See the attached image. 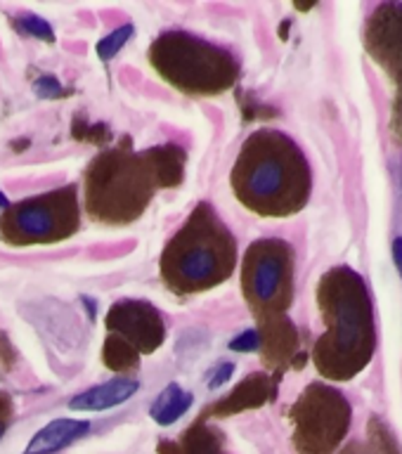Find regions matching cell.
I'll use <instances>...</instances> for the list:
<instances>
[{
    "mask_svg": "<svg viewBox=\"0 0 402 454\" xmlns=\"http://www.w3.org/2000/svg\"><path fill=\"white\" fill-rule=\"evenodd\" d=\"M318 301L327 332L315 343V364L327 379L348 381L367 367L376 348L367 284L355 270L339 265L322 277Z\"/></svg>",
    "mask_w": 402,
    "mask_h": 454,
    "instance_id": "1",
    "label": "cell"
},
{
    "mask_svg": "<svg viewBox=\"0 0 402 454\" xmlns=\"http://www.w3.org/2000/svg\"><path fill=\"white\" fill-rule=\"evenodd\" d=\"M237 197L261 215H291L311 197V166L296 142L258 130L244 142L233 173Z\"/></svg>",
    "mask_w": 402,
    "mask_h": 454,
    "instance_id": "2",
    "label": "cell"
},
{
    "mask_svg": "<svg viewBox=\"0 0 402 454\" xmlns=\"http://www.w3.org/2000/svg\"><path fill=\"white\" fill-rule=\"evenodd\" d=\"M233 268V234L209 206H199L163 254L166 282L176 289L201 291L223 282Z\"/></svg>",
    "mask_w": 402,
    "mask_h": 454,
    "instance_id": "3",
    "label": "cell"
},
{
    "mask_svg": "<svg viewBox=\"0 0 402 454\" xmlns=\"http://www.w3.org/2000/svg\"><path fill=\"white\" fill-rule=\"evenodd\" d=\"M162 170L147 166V156L106 154L92 163L88 176V208L105 223L138 218L154 192Z\"/></svg>",
    "mask_w": 402,
    "mask_h": 454,
    "instance_id": "4",
    "label": "cell"
},
{
    "mask_svg": "<svg viewBox=\"0 0 402 454\" xmlns=\"http://www.w3.org/2000/svg\"><path fill=\"white\" fill-rule=\"evenodd\" d=\"M162 76L185 92L213 95L230 88L237 64L225 50L187 34H166L149 50Z\"/></svg>",
    "mask_w": 402,
    "mask_h": 454,
    "instance_id": "5",
    "label": "cell"
},
{
    "mask_svg": "<svg viewBox=\"0 0 402 454\" xmlns=\"http://www.w3.org/2000/svg\"><path fill=\"white\" fill-rule=\"evenodd\" d=\"M0 234L10 244H50L67 239L78 227L76 190L48 192L5 208Z\"/></svg>",
    "mask_w": 402,
    "mask_h": 454,
    "instance_id": "6",
    "label": "cell"
},
{
    "mask_svg": "<svg viewBox=\"0 0 402 454\" xmlns=\"http://www.w3.org/2000/svg\"><path fill=\"white\" fill-rule=\"evenodd\" d=\"M351 404L339 390L312 383L294 404L296 442L303 454H332L346 438L351 426Z\"/></svg>",
    "mask_w": 402,
    "mask_h": 454,
    "instance_id": "7",
    "label": "cell"
},
{
    "mask_svg": "<svg viewBox=\"0 0 402 454\" xmlns=\"http://www.w3.org/2000/svg\"><path fill=\"white\" fill-rule=\"evenodd\" d=\"M244 291L256 310L280 315L294 294V251L287 241L263 239L248 248L244 261Z\"/></svg>",
    "mask_w": 402,
    "mask_h": 454,
    "instance_id": "8",
    "label": "cell"
},
{
    "mask_svg": "<svg viewBox=\"0 0 402 454\" xmlns=\"http://www.w3.org/2000/svg\"><path fill=\"white\" fill-rule=\"evenodd\" d=\"M367 52L390 78L402 83V3H383L372 12L365 31Z\"/></svg>",
    "mask_w": 402,
    "mask_h": 454,
    "instance_id": "9",
    "label": "cell"
},
{
    "mask_svg": "<svg viewBox=\"0 0 402 454\" xmlns=\"http://www.w3.org/2000/svg\"><path fill=\"white\" fill-rule=\"evenodd\" d=\"M106 325L112 332L116 329L123 336V339L116 340L130 348L135 355H138V350L149 353V350L159 348V343L163 340L162 317L145 301H121L119 305H114Z\"/></svg>",
    "mask_w": 402,
    "mask_h": 454,
    "instance_id": "10",
    "label": "cell"
},
{
    "mask_svg": "<svg viewBox=\"0 0 402 454\" xmlns=\"http://www.w3.org/2000/svg\"><path fill=\"white\" fill-rule=\"evenodd\" d=\"M138 390H140V381H138V379L121 376V379H112V381L102 383V386H95V388L85 390V393L76 395L69 403V410L74 411L109 410V407H116V404H123L126 400H130Z\"/></svg>",
    "mask_w": 402,
    "mask_h": 454,
    "instance_id": "11",
    "label": "cell"
},
{
    "mask_svg": "<svg viewBox=\"0 0 402 454\" xmlns=\"http://www.w3.org/2000/svg\"><path fill=\"white\" fill-rule=\"evenodd\" d=\"M88 431H91V424L83 419H55L35 433L24 454H55L69 447L74 440L83 438Z\"/></svg>",
    "mask_w": 402,
    "mask_h": 454,
    "instance_id": "12",
    "label": "cell"
},
{
    "mask_svg": "<svg viewBox=\"0 0 402 454\" xmlns=\"http://www.w3.org/2000/svg\"><path fill=\"white\" fill-rule=\"evenodd\" d=\"M192 403H194V395H192V393H185L177 383H170V386L163 388L162 395L156 397L149 414H152V419H154L156 424L170 426L176 424L183 414H187Z\"/></svg>",
    "mask_w": 402,
    "mask_h": 454,
    "instance_id": "13",
    "label": "cell"
},
{
    "mask_svg": "<svg viewBox=\"0 0 402 454\" xmlns=\"http://www.w3.org/2000/svg\"><path fill=\"white\" fill-rule=\"evenodd\" d=\"M133 31V24H123V27L114 28L109 35H105V38L95 45V52H98L99 59H102V62H109V59H114V57L119 55L121 48L130 41Z\"/></svg>",
    "mask_w": 402,
    "mask_h": 454,
    "instance_id": "14",
    "label": "cell"
},
{
    "mask_svg": "<svg viewBox=\"0 0 402 454\" xmlns=\"http://www.w3.org/2000/svg\"><path fill=\"white\" fill-rule=\"evenodd\" d=\"M369 440H372V450H369V454H400L398 452L396 440H393L389 428H386L379 419H372V421H369Z\"/></svg>",
    "mask_w": 402,
    "mask_h": 454,
    "instance_id": "15",
    "label": "cell"
},
{
    "mask_svg": "<svg viewBox=\"0 0 402 454\" xmlns=\"http://www.w3.org/2000/svg\"><path fill=\"white\" fill-rule=\"evenodd\" d=\"M17 27H20L24 34L34 35V38H43V41L48 43L55 41V31H52V27H50L43 17H35V14H24V17H20Z\"/></svg>",
    "mask_w": 402,
    "mask_h": 454,
    "instance_id": "16",
    "label": "cell"
},
{
    "mask_svg": "<svg viewBox=\"0 0 402 454\" xmlns=\"http://www.w3.org/2000/svg\"><path fill=\"white\" fill-rule=\"evenodd\" d=\"M261 346L263 339L256 329H247V332H241L240 336H234V339L230 340V350H234V353H254V350H258Z\"/></svg>",
    "mask_w": 402,
    "mask_h": 454,
    "instance_id": "17",
    "label": "cell"
},
{
    "mask_svg": "<svg viewBox=\"0 0 402 454\" xmlns=\"http://www.w3.org/2000/svg\"><path fill=\"white\" fill-rule=\"evenodd\" d=\"M34 92L38 95V98L52 99V98H62L64 88L59 85V81H57L55 76H41L34 83Z\"/></svg>",
    "mask_w": 402,
    "mask_h": 454,
    "instance_id": "18",
    "label": "cell"
},
{
    "mask_svg": "<svg viewBox=\"0 0 402 454\" xmlns=\"http://www.w3.org/2000/svg\"><path fill=\"white\" fill-rule=\"evenodd\" d=\"M234 374V362H220L218 367L213 369V372H209V381H206V386L211 390L220 388V386H225L230 379H233Z\"/></svg>",
    "mask_w": 402,
    "mask_h": 454,
    "instance_id": "19",
    "label": "cell"
},
{
    "mask_svg": "<svg viewBox=\"0 0 402 454\" xmlns=\"http://www.w3.org/2000/svg\"><path fill=\"white\" fill-rule=\"evenodd\" d=\"M390 128H393V133H396L398 140H402V83L400 88H398L396 105H393V121H390Z\"/></svg>",
    "mask_w": 402,
    "mask_h": 454,
    "instance_id": "20",
    "label": "cell"
},
{
    "mask_svg": "<svg viewBox=\"0 0 402 454\" xmlns=\"http://www.w3.org/2000/svg\"><path fill=\"white\" fill-rule=\"evenodd\" d=\"M393 261H396L398 272H400L402 277V237H398V239L393 241Z\"/></svg>",
    "mask_w": 402,
    "mask_h": 454,
    "instance_id": "21",
    "label": "cell"
},
{
    "mask_svg": "<svg viewBox=\"0 0 402 454\" xmlns=\"http://www.w3.org/2000/svg\"><path fill=\"white\" fill-rule=\"evenodd\" d=\"M83 305L88 308V315H91V319L95 317V301H92V298H83Z\"/></svg>",
    "mask_w": 402,
    "mask_h": 454,
    "instance_id": "22",
    "label": "cell"
},
{
    "mask_svg": "<svg viewBox=\"0 0 402 454\" xmlns=\"http://www.w3.org/2000/svg\"><path fill=\"white\" fill-rule=\"evenodd\" d=\"M343 454H369V452H365L362 447L353 445V447H348V450H346V452H343Z\"/></svg>",
    "mask_w": 402,
    "mask_h": 454,
    "instance_id": "23",
    "label": "cell"
},
{
    "mask_svg": "<svg viewBox=\"0 0 402 454\" xmlns=\"http://www.w3.org/2000/svg\"><path fill=\"white\" fill-rule=\"evenodd\" d=\"M5 208H7V199H5V194L0 192V211H5Z\"/></svg>",
    "mask_w": 402,
    "mask_h": 454,
    "instance_id": "24",
    "label": "cell"
},
{
    "mask_svg": "<svg viewBox=\"0 0 402 454\" xmlns=\"http://www.w3.org/2000/svg\"><path fill=\"white\" fill-rule=\"evenodd\" d=\"M3 433H5V426L0 424V438H3Z\"/></svg>",
    "mask_w": 402,
    "mask_h": 454,
    "instance_id": "25",
    "label": "cell"
}]
</instances>
